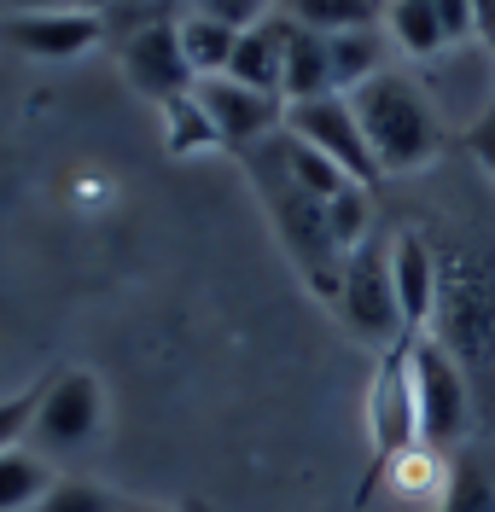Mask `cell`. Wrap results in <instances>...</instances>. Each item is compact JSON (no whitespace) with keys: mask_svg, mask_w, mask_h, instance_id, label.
I'll use <instances>...</instances> for the list:
<instances>
[{"mask_svg":"<svg viewBox=\"0 0 495 512\" xmlns=\"http://www.w3.org/2000/svg\"><path fill=\"white\" fill-rule=\"evenodd\" d=\"M344 99H350V111L362 123V140L373 152V163H379V175H414V169L443 158V134L449 128L437 117V105L426 99L420 76L385 70V76H373L367 88H356Z\"/></svg>","mask_w":495,"mask_h":512,"instance_id":"6da1fadb","label":"cell"},{"mask_svg":"<svg viewBox=\"0 0 495 512\" xmlns=\"http://www.w3.org/2000/svg\"><path fill=\"white\" fill-rule=\"evenodd\" d=\"M245 163H251V175H257V192H263V204H268V216H274V227H280L286 256L297 262V274H303V280L332 303L338 274H344V251L332 245V233H327V204H321V198H309V192L286 175L280 134L263 140L257 152H245Z\"/></svg>","mask_w":495,"mask_h":512,"instance_id":"7a4b0ae2","label":"cell"},{"mask_svg":"<svg viewBox=\"0 0 495 512\" xmlns=\"http://www.w3.org/2000/svg\"><path fill=\"white\" fill-rule=\"evenodd\" d=\"M332 309H338V320H344L350 338L373 344L379 355L408 338L402 309H396L391 251H385V239H367L362 251L344 256V274H338V291H332Z\"/></svg>","mask_w":495,"mask_h":512,"instance_id":"3957f363","label":"cell"},{"mask_svg":"<svg viewBox=\"0 0 495 512\" xmlns=\"http://www.w3.org/2000/svg\"><path fill=\"white\" fill-rule=\"evenodd\" d=\"M408 355H414V408H420V443L426 448H455L472 425V384L466 367L449 355L437 332H408Z\"/></svg>","mask_w":495,"mask_h":512,"instance_id":"277c9868","label":"cell"},{"mask_svg":"<svg viewBox=\"0 0 495 512\" xmlns=\"http://www.w3.org/2000/svg\"><path fill=\"white\" fill-rule=\"evenodd\" d=\"M367 443H373V478L396 454L420 443V408H414V355L408 338L379 355V373L367 384Z\"/></svg>","mask_w":495,"mask_h":512,"instance_id":"5b68a950","label":"cell"},{"mask_svg":"<svg viewBox=\"0 0 495 512\" xmlns=\"http://www.w3.org/2000/svg\"><path fill=\"white\" fill-rule=\"evenodd\" d=\"M117 41H123V70H129V82L152 99V105H169V99H181V94L198 88L193 64L181 53V30H175L169 18L140 12Z\"/></svg>","mask_w":495,"mask_h":512,"instance_id":"8992f818","label":"cell"},{"mask_svg":"<svg viewBox=\"0 0 495 512\" xmlns=\"http://www.w3.org/2000/svg\"><path fill=\"white\" fill-rule=\"evenodd\" d=\"M286 134L303 140V146H315L321 158H332L356 187H373V181H379V163L367 152L362 123H356V111H350L344 94L309 99V105H286Z\"/></svg>","mask_w":495,"mask_h":512,"instance_id":"52a82bcc","label":"cell"},{"mask_svg":"<svg viewBox=\"0 0 495 512\" xmlns=\"http://www.w3.org/2000/svg\"><path fill=\"white\" fill-rule=\"evenodd\" d=\"M193 94L204 105V117L216 123V140L233 146V152H257L263 140H274L286 128V99L257 94V88H245L233 76H204Z\"/></svg>","mask_w":495,"mask_h":512,"instance_id":"ba28073f","label":"cell"},{"mask_svg":"<svg viewBox=\"0 0 495 512\" xmlns=\"http://www.w3.org/2000/svg\"><path fill=\"white\" fill-rule=\"evenodd\" d=\"M105 419V390L88 367H65L53 373L41 390V408H35V443L41 448H82Z\"/></svg>","mask_w":495,"mask_h":512,"instance_id":"9c48e42d","label":"cell"},{"mask_svg":"<svg viewBox=\"0 0 495 512\" xmlns=\"http://www.w3.org/2000/svg\"><path fill=\"white\" fill-rule=\"evenodd\" d=\"M0 41L6 47H18L24 59H82V53H94L99 41H105V18L99 12H12L6 24H0Z\"/></svg>","mask_w":495,"mask_h":512,"instance_id":"30bf717a","label":"cell"},{"mask_svg":"<svg viewBox=\"0 0 495 512\" xmlns=\"http://www.w3.org/2000/svg\"><path fill=\"white\" fill-rule=\"evenodd\" d=\"M385 251H391V286H396L402 326H408V332H431V320H437V291H443V262L431 256V245L414 227L391 233Z\"/></svg>","mask_w":495,"mask_h":512,"instance_id":"8fae6325","label":"cell"},{"mask_svg":"<svg viewBox=\"0 0 495 512\" xmlns=\"http://www.w3.org/2000/svg\"><path fill=\"white\" fill-rule=\"evenodd\" d=\"M286 35H292V24H286L280 12L263 18L257 30H245L239 35V47H233L228 76L233 82H245V88H257V94L280 99V88H286Z\"/></svg>","mask_w":495,"mask_h":512,"instance_id":"7c38bea8","label":"cell"},{"mask_svg":"<svg viewBox=\"0 0 495 512\" xmlns=\"http://www.w3.org/2000/svg\"><path fill=\"white\" fill-rule=\"evenodd\" d=\"M327 53H332V88L338 94H356L367 88L373 76H385L391 70V35L385 30H344V35H327Z\"/></svg>","mask_w":495,"mask_h":512,"instance_id":"4fadbf2b","label":"cell"},{"mask_svg":"<svg viewBox=\"0 0 495 512\" xmlns=\"http://www.w3.org/2000/svg\"><path fill=\"white\" fill-rule=\"evenodd\" d=\"M338 94L332 88V53H327V35L315 30H297L286 35V88H280V99L286 105H309V99H327Z\"/></svg>","mask_w":495,"mask_h":512,"instance_id":"5bb4252c","label":"cell"},{"mask_svg":"<svg viewBox=\"0 0 495 512\" xmlns=\"http://www.w3.org/2000/svg\"><path fill=\"white\" fill-rule=\"evenodd\" d=\"M385 35H391L396 53L414 64H431L449 53V35H443V18H437L431 0H391L385 6Z\"/></svg>","mask_w":495,"mask_h":512,"instance_id":"9a60e30c","label":"cell"},{"mask_svg":"<svg viewBox=\"0 0 495 512\" xmlns=\"http://www.w3.org/2000/svg\"><path fill=\"white\" fill-rule=\"evenodd\" d=\"M175 30H181V53H187V64H193L198 82H204V76H228L233 47H239V30L216 24V18H204L198 6L187 12V18H175Z\"/></svg>","mask_w":495,"mask_h":512,"instance_id":"2e32d148","label":"cell"},{"mask_svg":"<svg viewBox=\"0 0 495 512\" xmlns=\"http://www.w3.org/2000/svg\"><path fill=\"white\" fill-rule=\"evenodd\" d=\"M53 466L30 448H0V512H35L53 489Z\"/></svg>","mask_w":495,"mask_h":512,"instance_id":"e0dca14e","label":"cell"},{"mask_svg":"<svg viewBox=\"0 0 495 512\" xmlns=\"http://www.w3.org/2000/svg\"><path fill=\"white\" fill-rule=\"evenodd\" d=\"M280 18L315 35H344V30H367L379 18V6L373 0H280Z\"/></svg>","mask_w":495,"mask_h":512,"instance_id":"ac0fdd59","label":"cell"},{"mask_svg":"<svg viewBox=\"0 0 495 512\" xmlns=\"http://www.w3.org/2000/svg\"><path fill=\"white\" fill-rule=\"evenodd\" d=\"M280 158H286V175H292L297 187L309 192V198H321V204H327V198H338L344 187H356V181H350V175H344L338 163H332V158H321L315 146H303V140H292L286 128H280Z\"/></svg>","mask_w":495,"mask_h":512,"instance_id":"d6986e66","label":"cell"},{"mask_svg":"<svg viewBox=\"0 0 495 512\" xmlns=\"http://www.w3.org/2000/svg\"><path fill=\"white\" fill-rule=\"evenodd\" d=\"M379 478L391 483L402 501H431V495H443V489H449V472H443L437 448H426V443H414L408 454H396Z\"/></svg>","mask_w":495,"mask_h":512,"instance_id":"ffe728a7","label":"cell"},{"mask_svg":"<svg viewBox=\"0 0 495 512\" xmlns=\"http://www.w3.org/2000/svg\"><path fill=\"white\" fill-rule=\"evenodd\" d=\"M164 146L175 158H193V152H210V146H222L216 140V123L204 117V105L198 94H181L164 105Z\"/></svg>","mask_w":495,"mask_h":512,"instance_id":"44dd1931","label":"cell"},{"mask_svg":"<svg viewBox=\"0 0 495 512\" xmlns=\"http://www.w3.org/2000/svg\"><path fill=\"white\" fill-rule=\"evenodd\" d=\"M327 233H332V245H338L344 256L362 251L367 239H373V192L344 187L338 198H327Z\"/></svg>","mask_w":495,"mask_h":512,"instance_id":"7402d4cb","label":"cell"},{"mask_svg":"<svg viewBox=\"0 0 495 512\" xmlns=\"http://www.w3.org/2000/svg\"><path fill=\"white\" fill-rule=\"evenodd\" d=\"M437 512H495V478L478 460H455L449 466V489Z\"/></svg>","mask_w":495,"mask_h":512,"instance_id":"603a6c76","label":"cell"},{"mask_svg":"<svg viewBox=\"0 0 495 512\" xmlns=\"http://www.w3.org/2000/svg\"><path fill=\"white\" fill-rule=\"evenodd\" d=\"M35 512H123V501L99 483H82V478H59L47 489V501Z\"/></svg>","mask_w":495,"mask_h":512,"instance_id":"cb8c5ba5","label":"cell"},{"mask_svg":"<svg viewBox=\"0 0 495 512\" xmlns=\"http://www.w3.org/2000/svg\"><path fill=\"white\" fill-rule=\"evenodd\" d=\"M41 390H47V379L0 402V448H18V437H24V431L35 425V408H41Z\"/></svg>","mask_w":495,"mask_h":512,"instance_id":"d4e9b609","label":"cell"},{"mask_svg":"<svg viewBox=\"0 0 495 512\" xmlns=\"http://www.w3.org/2000/svg\"><path fill=\"white\" fill-rule=\"evenodd\" d=\"M198 12H204V18H216V24H228V30H257V24H263V18H274V12H268V0H193Z\"/></svg>","mask_w":495,"mask_h":512,"instance_id":"484cf974","label":"cell"},{"mask_svg":"<svg viewBox=\"0 0 495 512\" xmlns=\"http://www.w3.org/2000/svg\"><path fill=\"white\" fill-rule=\"evenodd\" d=\"M437 6V18H443V35H449V47H466V41H478V24H472V0H431Z\"/></svg>","mask_w":495,"mask_h":512,"instance_id":"4316f807","label":"cell"},{"mask_svg":"<svg viewBox=\"0 0 495 512\" xmlns=\"http://www.w3.org/2000/svg\"><path fill=\"white\" fill-rule=\"evenodd\" d=\"M466 146H472V158L484 163V169H495V105H490V117H478V123L466 128Z\"/></svg>","mask_w":495,"mask_h":512,"instance_id":"83f0119b","label":"cell"},{"mask_svg":"<svg viewBox=\"0 0 495 512\" xmlns=\"http://www.w3.org/2000/svg\"><path fill=\"white\" fill-rule=\"evenodd\" d=\"M472 24H478V41L495 47V0H472Z\"/></svg>","mask_w":495,"mask_h":512,"instance_id":"f1b7e54d","label":"cell"},{"mask_svg":"<svg viewBox=\"0 0 495 512\" xmlns=\"http://www.w3.org/2000/svg\"><path fill=\"white\" fill-rule=\"evenodd\" d=\"M12 12H65L70 0H6Z\"/></svg>","mask_w":495,"mask_h":512,"instance_id":"f546056e","label":"cell"},{"mask_svg":"<svg viewBox=\"0 0 495 512\" xmlns=\"http://www.w3.org/2000/svg\"><path fill=\"white\" fill-rule=\"evenodd\" d=\"M70 6H76V12H99V18H105V6H117V0H70Z\"/></svg>","mask_w":495,"mask_h":512,"instance_id":"4dcf8cb0","label":"cell"},{"mask_svg":"<svg viewBox=\"0 0 495 512\" xmlns=\"http://www.w3.org/2000/svg\"><path fill=\"white\" fill-rule=\"evenodd\" d=\"M117 6H123V12H152L158 0H117Z\"/></svg>","mask_w":495,"mask_h":512,"instance_id":"1f68e13d","label":"cell"},{"mask_svg":"<svg viewBox=\"0 0 495 512\" xmlns=\"http://www.w3.org/2000/svg\"><path fill=\"white\" fill-rule=\"evenodd\" d=\"M146 512H169V507H146Z\"/></svg>","mask_w":495,"mask_h":512,"instance_id":"d6a6232c","label":"cell"},{"mask_svg":"<svg viewBox=\"0 0 495 512\" xmlns=\"http://www.w3.org/2000/svg\"><path fill=\"white\" fill-rule=\"evenodd\" d=\"M158 6H164V0H158Z\"/></svg>","mask_w":495,"mask_h":512,"instance_id":"836d02e7","label":"cell"}]
</instances>
